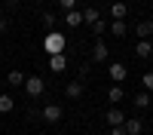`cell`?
Segmentation results:
<instances>
[{
	"label": "cell",
	"mask_w": 153,
	"mask_h": 135,
	"mask_svg": "<svg viewBox=\"0 0 153 135\" xmlns=\"http://www.w3.org/2000/svg\"><path fill=\"white\" fill-rule=\"evenodd\" d=\"M83 89H86V86H83L80 80H71V83L65 86V95H68V98H80V95H83Z\"/></svg>",
	"instance_id": "cell-9"
},
{
	"label": "cell",
	"mask_w": 153,
	"mask_h": 135,
	"mask_svg": "<svg viewBox=\"0 0 153 135\" xmlns=\"http://www.w3.org/2000/svg\"><path fill=\"white\" fill-rule=\"evenodd\" d=\"M110 34L113 37H126V34H129V25H126V22H110Z\"/></svg>",
	"instance_id": "cell-17"
},
{
	"label": "cell",
	"mask_w": 153,
	"mask_h": 135,
	"mask_svg": "<svg viewBox=\"0 0 153 135\" xmlns=\"http://www.w3.org/2000/svg\"><path fill=\"white\" fill-rule=\"evenodd\" d=\"M132 101H135V107H150V104H153V98H150V92H138Z\"/></svg>",
	"instance_id": "cell-18"
},
{
	"label": "cell",
	"mask_w": 153,
	"mask_h": 135,
	"mask_svg": "<svg viewBox=\"0 0 153 135\" xmlns=\"http://www.w3.org/2000/svg\"><path fill=\"white\" fill-rule=\"evenodd\" d=\"M104 120H107V126H110V129H117V126H123V123H126V114H123L120 107H110L107 114H104Z\"/></svg>",
	"instance_id": "cell-3"
},
{
	"label": "cell",
	"mask_w": 153,
	"mask_h": 135,
	"mask_svg": "<svg viewBox=\"0 0 153 135\" xmlns=\"http://www.w3.org/2000/svg\"><path fill=\"white\" fill-rule=\"evenodd\" d=\"M126 77H129V68L120 65V61H113V65H110V80H113V83H123Z\"/></svg>",
	"instance_id": "cell-5"
},
{
	"label": "cell",
	"mask_w": 153,
	"mask_h": 135,
	"mask_svg": "<svg viewBox=\"0 0 153 135\" xmlns=\"http://www.w3.org/2000/svg\"><path fill=\"white\" fill-rule=\"evenodd\" d=\"M58 6L65 12H71V9H76V0H58Z\"/></svg>",
	"instance_id": "cell-22"
},
{
	"label": "cell",
	"mask_w": 153,
	"mask_h": 135,
	"mask_svg": "<svg viewBox=\"0 0 153 135\" xmlns=\"http://www.w3.org/2000/svg\"><path fill=\"white\" fill-rule=\"evenodd\" d=\"M110 16H113V22H126V16H129V6H126L123 0H117V3L110 6Z\"/></svg>",
	"instance_id": "cell-7"
},
{
	"label": "cell",
	"mask_w": 153,
	"mask_h": 135,
	"mask_svg": "<svg viewBox=\"0 0 153 135\" xmlns=\"http://www.w3.org/2000/svg\"><path fill=\"white\" fill-rule=\"evenodd\" d=\"M135 55H138V58H150V55H153V43H150V40H138Z\"/></svg>",
	"instance_id": "cell-10"
},
{
	"label": "cell",
	"mask_w": 153,
	"mask_h": 135,
	"mask_svg": "<svg viewBox=\"0 0 153 135\" xmlns=\"http://www.w3.org/2000/svg\"><path fill=\"white\" fill-rule=\"evenodd\" d=\"M65 22H68V28H80V25H83V12H80V9L65 12Z\"/></svg>",
	"instance_id": "cell-12"
},
{
	"label": "cell",
	"mask_w": 153,
	"mask_h": 135,
	"mask_svg": "<svg viewBox=\"0 0 153 135\" xmlns=\"http://www.w3.org/2000/svg\"><path fill=\"white\" fill-rule=\"evenodd\" d=\"M43 25L49 31H55V12H43Z\"/></svg>",
	"instance_id": "cell-20"
},
{
	"label": "cell",
	"mask_w": 153,
	"mask_h": 135,
	"mask_svg": "<svg viewBox=\"0 0 153 135\" xmlns=\"http://www.w3.org/2000/svg\"><path fill=\"white\" fill-rule=\"evenodd\" d=\"M123 126H126V135H141V120H138V117H132V120H126L123 123Z\"/></svg>",
	"instance_id": "cell-13"
},
{
	"label": "cell",
	"mask_w": 153,
	"mask_h": 135,
	"mask_svg": "<svg viewBox=\"0 0 153 135\" xmlns=\"http://www.w3.org/2000/svg\"><path fill=\"white\" fill-rule=\"evenodd\" d=\"M25 92H28V98H40V95L46 92L43 77H28V80H25Z\"/></svg>",
	"instance_id": "cell-2"
},
{
	"label": "cell",
	"mask_w": 153,
	"mask_h": 135,
	"mask_svg": "<svg viewBox=\"0 0 153 135\" xmlns=\"http://www.w3.org/2000/svg\"><path fill=\"white\" fill-rule=\"evenodd\" d=\"M83 22H86V25H95V22H101V9H95V6L83 9Z\"/></svg>",
	"instance_id": "cell-14"
},
{
	"label": "cell",
	"mask_w": 153,
	"mask_h": 135,
	"mask_svg": "<svg viewBox=\"0 0 153 135\" xmlns=\"http://www.w3.org/2000/svg\"><path fill=\"white\" fill-rule=\"evenodd\" d=\"M92 31L98 34V40H101V37H104V31H107V25H104V22H95V25H92Z\"/></svg>",
	"instance_id": "cell-21"
},
{
	"label": "cell",
	"mask_w": 153,
	"mask_h": 135,
	"mask_svg": "<svg viewBox=\"0 0 153 135\" xmlns=\"http://www.w3.org/2000/svg\"><path fill=\"white\" fill-rule=\"evenodd\" d=\"M65 46H68L65 34H58V31H46V37H43V49H46L49 55H61V52H65Z\"/></svg>",
	"instance_id": "cell-1"
},
{
	"label": "cell",
	"mask_w": 153,
	"mask_h": 135,
	"mask_svg": "<svg viewBox=\"0 0 153 135\" xmlns=\"http://www.w3.org/2000/svg\"><path fill=\"white\" fill-rule=\"evenodd\" d=\"M110 55V49L104 46V40H95V46H92V61H104Z\"/></svg>",
	"instance_id": "cell-8"
},
{
	"label": "cell",
	"mask_w": 153,
	"mask_h": 135,
	"mask_svg": "<svg viewBox=\"0 0 153 135\" xmlns=\"http://www.w3.org/2000/svg\"><path fill=\"white\" fill-rule=\"evenodd\" d=\"M107 135H126V126H117V129H110Z\"/></svg>",
	"instance_id": "cell-24"
},
{
	"label": "cell",
	"mask_w": 153,
	"mask_h": 135,
	"mask_svg": "<svg viewBox=\"0 0 153 135\" xmlns=\"http://www.w3.org/2000/svg\"><path fill=\"white\" fill-rule=\"evenodd\" d=\"M135 34L141 37V40H150V37H153V22H150V19H144V22L135 28Z\"/></svg>",
	"instance_id": "cell-11"
},
{
	"label": "cell",
	"mask_w": 153,
	"mask_h": 135,
	"mask_svg": "<svg viewBox=\"0 0 153 135\" xmlns=\"http://www.w3.org/2000/svg\"><path fill=\"white\" fill-rule=\"evenodd\" d=\"M65 68H68V55L65 52H61V55H49V71H52V74H61Z\"/></svg>",
	"instance_id": "cell-6"
},
{
	"label": "cell",
	"mask_w": 153,
	"mask_h": 135,
	"mask_svg": "<svg viewBox=\"0 0 153 135\" xmlns=\"http://www.w3.org/2000/svg\"><path fill=\"white\" fill-rule=\"evenodd\" d=\"M107 98H110V104H120L123 98H126V92H123V86H110V89H107Z\"/></svg>",
	"instance_id": "cell-15"
},
{
	"label": "cell",
	"mask_w": 153,
	"mask_h": 135,
	"mask_svg": "<svg viewBox=\"0 0 153 135\" xmlns=\"http://www.w3.org/2000/svg\"><path fill=\"white\" fill-rule=\"evenodd\" d=\"M25 80H28V77H25L22 71H9V74H6V83H9V86H25Z\"/></svg>",
	"instance_id": "cell-16"
},
{
	"label": "cell",
	"mask_w": 153,
	"mask_h": 135,
	"mask_svg": "<svg viewBox=\"0 0 153 135\" xmlns=\"http://www.w3.org/2000/svg\"><path fill=\"white\" fill-rule=\"evenodd\" d=\"M141 83H144V89H147V92H153V74H144Z\"/></svg>",
	"instance_id": "cell-23"
},
{
	"label": "cell",
	"mask_w": 153,
	"mask_h": 135,
	"mask_svg": "<svg viewBox=\"0 0 153 135\" xmlns=\"http://www.w3.org/2000/svg\"><path fill=\"white\" fill-rule=\"evenodd\" d=\"M40 117H43L46 123H58V120H61V107H58V104H46V107L40 110Z\"/></svg>",
	"instance_id": "cell-4"
},
{
	"label": "cell",
	"mask_w": 153,
	"mask_h": 135,
	"mask_svg": "<svg viewBox=\"0 0 153 135\" xmlns=\"http://www.w3.org/2000/svg\"><path fill=\"white\" fill-rule=\"evenodd\" d=\"M12 107H16V101H12L9 95H0V114H9Z\"/></svg>",
	"instance_id": "cell-19"
},
{
	"label": "cell",
	"mask_w": 153,
	"mask_h": 135,
	"mask_svg": "<svg viewBox=\"0 0 153 135\" xmlns=\"http://www.w3.org/2000/svg\"><path fill=\"white\" fill-rule=\"evenodd\" d=\"M6 28H9V19H0V34H3Z\"/></svg>",
	"instance_id": "cell-25"
}]
</instances>
